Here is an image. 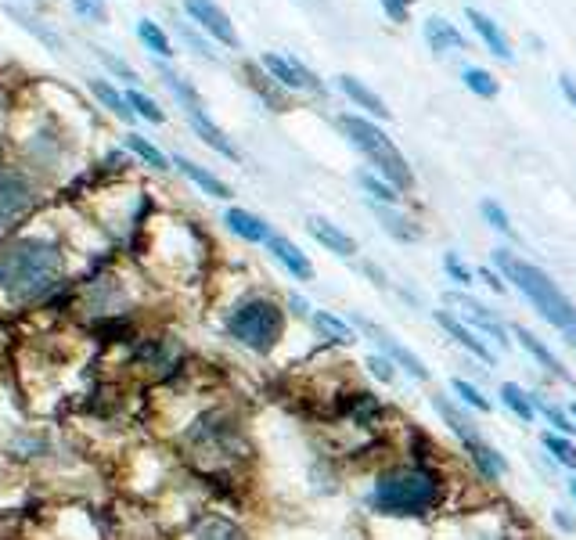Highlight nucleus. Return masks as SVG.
<instances>
[{
	"label": "nucleus",
	"instance_id": "nucleus-10",
	"mask_svg": "<svg viewBox=\"0 0 576 540\" xmlns=\"http://www.w3.org/2000/svg\"><path fill=\"white\" fill-rule=\"evenodd\" d=\"M350 324H353V328H357V332L364 335L368 342H375V350L382 353V357L393 360L396 371H404L407 378H414V382H425V386L432 382V371L425 368V360L418 357V353H414L411 346H404V342L396 339L393 332H386L382 324H375L371 317H364V314H353Z\"/></svg>",
	"mask_w": 576,
	"mask_h": 540
},
{
	"label": "nucleus",
	"instance_id": "nucleus-36",
	"mask_svg": "<svg viewBox=\"0 0 576 540\" xmlns=\"http://www.w3.org/2000/svg\"><path fill=\"white\" fill-rule=\"evenodd\" d=\"M126 148H130V152H134L141 162H148L152 170H159V173H162V170H170V159H166V155H162L159 148H155V144L144 141L141 134H126Z\"/></svg>",
	"mask_w": 576,
	"mask_h": 540
},
{
	"label": "nucleus",
	"instance_id": "nucleus-15",
	"mask_svg": "<svg viewBox=\"0 0 576 540\" xmlns=\"http://www.w3.org/2000/svg\"><path fill=\"white\" fill-rule=\"evenodd\" d=\"M184 11L191 15V22H198L202 33H209L224 47H238V33H234L231 18L216 0H184Z\"/></svg>",
	"mask_w": 576,
	"mask_h": 540
},
{
	"label": "nucleus",
	"instance_id": "nucleus-51",
	"mask_svg": "<svg viewBox=\"0 0 576 540\" xmlns=\"http://www.w3.org/2000/svg\"><path fill=\"white\" fill-rule=\"evenodd\" d=\"M569 414H573V422H576V404H569Z\"/></svg>",
	"mask_w": 576,
	"mask_h": 540
},
{
	"label": "nucleus",
	"instance_id": "nucleus-16",
	"mask_svg": "<svg viewBox=\"0 0 576 540\" xmlns=\"http://www.w3.org/2000/svg\"><path fill=\"white\" fill-rule=\"evenodd\" d=\"M184 116H188V123H191V130H195L202 141L213 148V152H220L224 159H231V162H238L242 155H238V148L231 144V137L220 130V126L213 123V119L206 116V105H202V98L198 101H184Z\"/></svg>",
	"mask_w": 576,
	"mask_h": 540
},
{
	"label": "nucleus",
	"instance_id": "nucleus-3",
	"mask_svg": "<svg viewBox=\"0 0 576 540\" xmlns=\"http://www.w3.org/2000/svg\"><path fill=\"white\" fill-rule=\"evenodd\" d=\"M494 270L501 274L508 285L519 292L530 310L540 317L544 324H551L562 339H573L576 335V303L555 285L548 270H540L537 263L522 260L519 252H508V249H494Z\"/></svg>",
	"mask_w": 576,
	"mask_h": 540
},
{
	"label": "nucleus",
	"instance_id": "nucleus-41",
	"mask_svg": "<svg viewBox=\"0 0 576 540\" xmlns=\"http://www.w3.org/2000/svg\"><path fill=\"white\" fill-rule=\"evenodd\" d=\"M364 368H368L371 378H378L382 386H393L396 378H400V371H396V364L389 357H382V353H368L364 357Z\"/></svg>",
	"mask_w": 576,
	"mask_h": 540
},
{
	"label": "nucleus",
	"instance_id": "nucleus-8",
	"mask_svg": "<svg viewBox=\"0 0 576 540\" xmlns=\"http://www.w3.org/2000/svg\"><path fill=\"white\" fill-rule=\"evenodd\" d=\"M447 533L454 540H530L526 522L512 508H465L458 519H447Z\"/></svg>",
	"mask_w": 576,
	"mask_h": 540
},
{
	"label": "nucleus",
	"instance_id": "nucleus-18",
	"mask_svg": "<svg viewBox=\"0 0 576 540\" xmlns=\"http://www.w3.org/2000/svg\"><path fill=\"white\" fill-rule=\"evenodd\" d=\"M267 252H270V256H274V260H278L281 267H285L296 281H314V263L306 260V252L299 249L296 242H288L285 234H270V238H267Z\"/></svg>",
	"mask_w": 576,
	"mask_h": 540
},
{
	"label": "nucleus",
	"instance_id": "nucleus-21",
	"mask_svg": "<svg viewBox=\"0 0 576 540\" xmlns=\"http://www.w3.org/2000/svg\"><path fill=\"white\" fill-rule=\"evenodd\" d=\"M530 400H533V411H537L540 422L548 425L551 432H562V436H569V440H573V436H576V422H573V414H569L566 404L551 400V396L540 393V389H530Z\"/></svg>",
	"mask_w": 576,
	"mask_h": 540
},
{
	"label": "nucleus",
	"instance_id": "nucleus-22",
	"mask_svg": "<svg viewBox=\"0 0 576 540\" xmlns=\"http://www.w3.org/2000/svg\"><path fill=\"white\" fill-rule=\"evenodd\" d=\"M224 224H227V231L238 234V238H242V242H249V245H267V238L274 234L267 220H260L256 213H249V209H238V206L227 209Z\"/></svg>",
	"mask_w": 576,
	"mask_h": 540
},
{
	"label": "nucleus",
	"instance_id": "nucleus-25",
	"mask_svg": "<svg viewBox=\"0 0 576 540\" xmlns=\"http://www.w3.org/2000/svg\"><path fill=\"white\" fill-rule=\"evenodd\" d=\"M339 90H342V94H346V98H350L357 108H364L368 116H375V119H389L386 101L378 98V94H375V90H371V87H364V83H360L357 76H339Z\"/></svg>",
	"mask_w": 576,
	"mask_h": 540
},
{
	"label": "nucleus",
	"instance_id": "nucleus-50",
	"mask_svg": "<svg viewBox=\"0 0 576 540\" xmlns=\"http://www.w3.org/2000/svg\"><path fill=\"white\" fill-rule=\"evenodd\" d=\"M569 497L576 501V476H569Z\"/></svg>",
	"mask_w": 576,
	"mask_h": 540
},
{
	"label": "nucleus",
	"instance_id": "nucleus-19",
	"mask_svg": "<svg viewBox=\"0 0 576 540\" xmlns=\"http://www.w3.org/2000/svg\"><path fill=\"white\" fill-rule=\"evenodd\" d=\"M306 231L314 234L328 252L342 256V260H353V256H357V238L346 234L342 227H335L332 220H324V216H310V220H306Z\"/></svg>",
	"mask_w": 576,
	"mask_h": 540
},
{
	"label": "nucleus",
	"instance_id": "nucleus-17",
	"mask_svg": "<svg viewBox=\"0 0 576 540\" xmlns=\"http://www.w3.org/2000/svg\"><path fill=\"white\" fill-rule=\"evenodd\" d=\"M371 213H375L378 227L393 238V242H422L425 238V227L414 220V216L400 213V206H378V202H371Z\"/></svg>",
	"mask_w": 576,
	"mask_h": 540
},
{
	"label": "nucleus",
	"instance_id": "nucleus-40",
	"mask_svg": "<svg viewBox=\"0 0 576 540\" xmlns=\"http://www.w3.org/2000/svg\"><path fill=\"white\" fill-rule=\"evenodd\" d=\"M443 270H447V278L454 281V285H458V288L476 285V270L468 267V263L461 260L458 252H443Z\"/></svg>",
	"mask_w": 576,
	"mask_h": 540
},
{
	"label": "nucleus",
	"instance_id": "nucleus-23",
	"mask_svg": "<svg viewBox=\"0 0 576 540\" xmlns=\"http://www.w3.org/2000/svg\"><path fill=\"white\" fill-rule=\"evenodd\" d=\"M310 324H314L317 335H321L324 342H332V346H353V342H357V328H353L346 317H335L332 310H314Z\"/></svg>",
	"mask_w": 576,
	"mask_h": 540
},
{
	"label": "nucleus",
	"instance_id": "nucleus-44",
	"mask_svg": "<svg viewBox=\"0 0 576 540\" xmlns=\"http://www.w3.org/2000/svg\"><path fill=\"white\" fill-rule=\"evenodd\" d=\"M476 278L483 281V285L490 288L494 296H508V285H504V278H501V274H497L494 267H479V270H476Z\"/></svg>",
	"mask_w": 576,
	"mask_h": 540
},
{
	"label": "nucleus",
	"instance_id": "nucleus-31",
	"mask_svg": "<svg viewBox=\"0 0 576 540\" xmlns=\"http://www.w3.org/2000/svg\"><path fill=\"white\" fill-rule=\"evenodd\" d=\"M357 184L371 195V202H378V206H400V198H404V191H396L393 184H389L386 177H378V173H357Z\"/></svg>",
	"mask_w": 576,
	"mask_h": 540
},
{
	"label": "nucleus",
	"instance_id": "nucleus-11",
	"mask_svg": "<svg viewBox=\"0 0 576 540\" xmlns=\"http://www.w3.org/2000/svg\"><path fill=\"white\" fill-rule=\"evenodd\" d=\"M36 180L26 170H0V227H15L36 209Z\"/></svg>",
	"mask_w": 576,
	"mask_h": 540
},
{
	"label": "nucleus",
	"instance_id": "nucleus-20",
	"mask_svg": "<svg viewBox=\"0 0 576 540\" xmlns=\"http://www.w3.org/2000/svg\"><path fill=\"white\" fill-rule=\"evenodd\" d=\"M465 18H468V22H472L476 36H479V40H483L486 47H490V54H494V58H501V62H512L515 51H512V44H508V36H504V29L497 26L494 18L483 15V11H479V8H465Z\"/></svg>",
	"mask_w": 576,
	"mask_h": 540
},
{
	"label": "nucleus",
	"instance_id": "nucleus-28",
	"mask_svg": "<svg viewBox=\"0 0 576 540\" xmlns=\"http://www.w3.org/2000/svg\"><path fill=\"white\" fill-rule=\"evenodd\" d=\"M177 170L184 173V177L195 184V188H202L209 198H231V188H227L224 180L216 177V173H209V170H202L198 162H191V159H184V155H177Z\"/></svg>",
	"mask_w": 576,
	"mask_h": 540
},
{
	"label": "nucleus",
	"instance_id": "nucleus-26",
	"mask_svg": "<svg viewBox=\"0 0 576 540\" xmlns=\"http://www.w3.org/2000/svg\"><path fill=\"white\" fill-rule=\"evenodd\" d=\"M497 400H501V407L512 418H519V422L533 425L537 422V411H533V400H530V389H522L519 382H501L497 386Z\"/></svg>",
	"mask_w": 576,
	"mask_h": 540
},
{
	"label": "nucleus",
	"instance_id": "nucleus-1",
	"mask_svg": "<svg viewBox=\"0 0 576 540\" xmlns=\"http://www.w3.org/2000/svg\"><path fill=\"white\" fill-rule=\"evenodd\" d=\"M364 508L378 519L432 522L450 508V468L429 436L411 429L404 458H393L371 476Z\"/></svg>",
	"mask_w": 576,
	"mask_h": 540
},
{
	"label": "nucleus",
	"instance_id": "nucleus-49",
	"mask_svg": "<svg viewBox=\"0 0 576 540\" xmlns=\"http://www.w3.org/2000/svg\"><path fill=\"white\" fill-rule=\"evenodd\" d=\"M558 87H562V94H566L569 105L576 108V80H573V76H562V80H558Z\"/></svg>",
	"mask_w": 576,
	"mask_h": 540
},
{
	"label": "nucleus",
	"instance_id": "nucleus-48",
	"mask_svg": "<svg viewBox=\"0 0 576 540\" xmlns=\"http://www.w3.org/2000/svg\"><path fill=\"white\" fill-rule=\"evenodd\" d=\"M360 270H364V274H368V278L375 281V288H389V278L375 267V263H364V267H360Z\"/></svg>",
	"mask_w": 576,
	"mask_h": 540
},
{
	"label": "nucleus",
	"instance_id": "nucleus-42",
	"mask_svg": "<svg viewBox=\"0 0 576 540\" xmlns=\"http://www.w3.org/2000/svg\"><path fill=\"white\" fill-rule=\"evenodd\" d=\"M94 51H98V58H101V62H105L108 69L116 72V76H119V80H123V83H137V72L130 69V65H126L123 58H116V54H108L105 47H94Z\"/></svg>",
	"mask_w": 576,
	"mask_h": 540
},
{
	"label": "nucleus",
	"instance_id": "nucleus-13",
	"mask_svg": "<svg viewBox=\"0 0 576 540\" xmlns=\"http://www.w3.org/2000/svg\"><path fill=\"white\" fill-rule=\"evenodd\" d=\"M512 339H515V346H519V350L526 353V357H530L540 371H544V375L555 378V382H566L569 389H576L573 371H569L566 364L558 360V353L551 350L548 342L540 339V335H533L530 328H526V324H512Z\"/></svg>",
	"mask_w": 576,
	"mask_h": 540
},
{
	"label": "nucleus",
	"instance_id": "nucleus-34",
	"mask_svg": "<svg viewBox=\"0 0 576 540\" xmlns=\"http://www.w3.org/2000/svg\"><path fill=\"white\" fill-rule=\"evenodd\" d=\"M8 15L11 18H18V26L26 29V33H33L36 40H40V44L47 47V51H62V36L54 33V29H47V26H40V22H36L33 15H26V11H18V8H8Z\"/></svg>",
	"mask_w": 576,
	"mask_h": 540
},
{
	"label": "nucleus",
	"instance_id": "nucleus-45",
	"mask_svg": "<svg viewBox=\"0 0 576 540\" xmlns=\"http://www.w3.org/2000/svg\"><path fill=\"white\" fill-rule=\"evenodd\" d=\"M378 4H382V11H386V15L393 18V22H400V26H404L407 15H411V4H414V0H378Z\"/></svg>",
	"mask_w": 576,
	"mask_h": 540
},
{
	"label": "nucleus",
	"instance_id": "nucleus-39",
	"mask_svg": "<svg viewBox=\"0 0 576 540\" xmlns=\"http://www.w3.org/2000/svg\"><path fill=\"white\" fill-rule=\"evenodd\" d=\"M126 105L134 108V116L148 119V123H166V112L159 108V101H152L148 94H141V90H130V94H126Z\"/></svg>",
	"mask_w": 576,
	"mask_h": 540
},
{
	"label": "nucleus",
	"instance_id": "nucleus-47",
	"mask_svg": "<svg viewBox=\"0 0 576 540\" xmlns=\"http://www.w3.org/2000/svg\"><path fill=\"white\" fill-rule=\"evenodd\" d=\"M288 310H292V314L296 317H306V321H310V314H314V310H310V303H306L303 296H288Z\"/></svg>",
	"mask_w": 576,
	"mask_h": 540
},
{
	"label": "nucleus",
	"instance_id": "nucleus-43",
	"mask_svg": "<svg viewBox=\"0 0 576 540\" xmlns=\"http://www.w3.org/2000/svg\"><path fill=\"white\" fill-rule=\"evenodd\" d=\"M72 8H76V15L90 18V22H108L105 0H72Z\"/></svg>",
	"mask_w": 576,
	"mask_h": 540
},
{
	"label": "nucleus",
	"instance_id": "nucleus-14",
	"mask_svg": "<svg viewBox=\"0 0 576 540\" xmlns=\"http://www.w3.org/2000/svg\"><path fill=\"white\" fill-rule=\"evenodd\" d=\"M260 69L267 72L270 80L278 83V87H288V90H310V94H321L324 83L317 80L314 72L306 69L303 62H296V58H288V54H274L267 51L260 58Z\"/></svg>",
	"mask_w": 576,
	"mask_h": 540
},
{
	"label": "nucleus",
	"instance_id": "nucleus-30",
	"mask_svg": "<svg viewBox=\"0 0 576 540\" xmlns=\"http://www.w3.org/2000/svg\"><path fill=\"white\" fill-rule=\"evenodd\" d=\"M540 447H544V454H548L558 468H566V472H573V476H576V443L569 440V436L551 432V429L540 432Z\"/></svg>",
	"mask_w": 576,
	"mask_h": 540
},
{
	"label": "nucleus",
	"instance_id": "nucleus-6",
	"mask_svg": "<svg viewBox=\"0 0 576 540\" xmlns=\"http://www.w3.org/2000/svg\"><path fill=\"white\" fill-rule=\"evenodd\" d=\"M339 126H342V134H346V141H350L353 148H357V152L364 155L371 166H375L378 177H386L396 191H411L414 188L411 162H407L404 152L393 144V137H386V130H382V126H375L371 119H364V116H342Z\"/></svg>",
	"mask_w": 576,
	"mask_h": 540
},
{
	"label": "nucleus",
	"instance_id": "nucleus-9",
	"mask_svg": "<svg viewBox=\"0 0 576 540\" xmlns=\"http://www.w3.org/2000/svg\"><path fill=\"white\" fill-rule=\"evenodd\" d=\"M443 310H450L454 317H461V321H465L476 335H483V339L490 342L497 353H508L515 346L512 328L497 317L494 306L479 303L476 296H468L465 288H454V292L447 288V292H443Z\"/></svg>",
	"mask_w": 576,
	"mask_h": 540
},
{
	"label": "nucleus",
	"instance_id": "nucleus-4",
	"mask_svg": "<svg viewBox=\"0 0 576 540\" xmlns=\"http://www.w3.org/2000/svg\"><path fill=\"white\" fill-rule=\"evenodd\" d=\"M429 407L436 411V418L443 422V429L458 440V450L461 458L468 461V468H472V476L479 479L483 486H497L504 476H508V458H504L501 450L494 447V443L486 440L483 429H479L476 414L465 411V407L454 400V396L447 393H432L429 396Z\"/></svg>",
	"mask_w": 576,
	"mask_h": 540
},
{
	"label": "nucleus",
	"instance_id": "nucleus-52",
	"mask_svg": "<svg viewBox=\"0 0 576 540\" xmlns=\"http://www.w3.org/2000/svg\"><path fill=\"white\" fill-rule=\"evenodd\" d=\"M569 346H573V350H576V335H573V339H569Z\"/></svg>",
	"mask_w": 576,
	"mask_h": 540
},
{
	"label": "nucleus",
	"instance_id": "nucleus-32",
	"mask_svg": "<svg viewBox=\"0 0 576 540\" xmlns=\"http://www.w3.org/2000/svg\"><path fill=\"white\" fill-rule=\"evenodd\" d=\"M90 90H94V98H98L101 105H105L108 112H112V116H119V119H123V123H130V119H134V108L126 105V98H123V94H119L116 87H112V83H105V80H90Z\"/></svg>",
	"mask_w": 576,
	"mask_h": 540
},
{
	"label": "nucleus",
	"instance_id": "nucleus-33",
	"mask_svg": "<svg viewBox=\"0 0 576 540\" xmlns=\"http://www.w3.org/2000/svg\"><path fill=\"white\" fill-rule=\"evenodd\" d=\"M137 40H141V44L148 47L152 54H159V58H173L170 36L162 33V29L155 26L152 18H141V22H137Z\"/></svg>",
	"mask_w": 576,
	"mask_h": 540
},
{
	"label": "nucleus",
	"instance_id": "nucleus-12",
	"mask_svg": "<svg viewBox=\"0 0 576 540\" xmlns=\"http://www.w3.org/2000/svg\"><path fill=\"white\" fill-rule=\"evenodd\" d=\"M432 321H436V328H440L443 335H447L454 346H461V350L468 353V357L476 360V364H483V368H497V360H501V353L490 346V342L483 339V335H476L472 328H468L461 317H454L450 310H432Z\"/></svg>",
	"mask_w": 576,
	"mask_h": 540
},
{
	"label": "nucleus",
	"instance_id": "nucleus-38",
	"mask_svg": "<svg viewBox=\"0 0 576 540\" xmlns=\"http://www.w3.org/2000/svg\"><path fill=\"white\" fill-rule=\"evenodd\" d=\"M245 76H249V83L256 90H260V98L267 101V105H274L281 112V108H288V101L281 98V90H278V83L274 80H267V76H260V69H256V65H249V69H245Z\"/></svg>",
	"mask_w": 576,
	"mask_h": 540
},
{
	"label": "nucleus",
	"instance_id": "nucleus-24",
	"mask_svg": "<svg viewBox=\"0 0 576 540\" xmlns=\"http://www.w3.org/2000/svg\"><path fill=\"white\" fill-rule=\"evenodd\" d=\"M425 40H429V47L436 54H461L465 51V36H461L458 29L450 26L447 18H440V15L425 18Z\"/></svg>",
	"mask_w": 576,
	"mask_h": 540
},
{
	"label": "nucleus",
	"instance_id": "nucleus-5",
	"mask_svg": "<svg viewBox=\"0 0 576 540\" xmlns=\"http://www.w3.org/2000/svg\"><path fill=\"white\" fill-rule=\"evenodd\" d=\"M227 335H231L242 350L256 353V357H270L278 350L281 339H285V328H288V310L285 303H278L274 296H245L227 310V321H224Z\"/></svg>",
	"mask_w": 576,
	"mask_h": 540
},
{
	"label": "nucleus",
	"instance_id": "nucleus-37",
	"mask_svg": "<svg viewBox=\"0 0 576 540\" xmlns=\"http://www.w3.org/2000/svg\"><path fill=\"white\" fill-rule=\"evenodd\" d=\"M479 213H483V220L490 227H494L497 234H504V238H519V234H515V227H512V216L504 213V206H497L494 198H483V202H479Z\"/></svg>",
	"mask_w": 576,
	"mask_h": 540
},
{
	"label": "nucleus",
	"instance_id": "nucleus-7",
	"mask_svg": "<svg viewBox=\"0 0 576 540\" xmlns=\"http://www.w3.org/2000/svg\"><path fill=\"white\" fill-rule=\"evenodd\" d=\"M184 443H188L191 454L206 461L209 468L238 465V458L249 454V440H245L242 422L227 411H213L198 425H191Z\"/></svg>",
	"mask_w": 576,
	"mask_h": 540
},
{
	"label": "nucleus",
	"instance_id": "nucleus-2",
	"mask_svg": "<svg viewBox=\"0 0 576 540\" xmlns=\"http://www.w3.org/2000/svg\"><path fill=\"white\" fill-rule=\"evenodd\" d=\"M65 256L51 238H15L0 249V288L15 306H33L62 285Z\"/></svg>",
	"mask_w": 576,
	"mask_h": 540
},
{
	"label": "nucleus",
	"instance_id": "nucleus-29",
	"mask_svg": "<svg viewBox=\"0 0 576 540\" xmlns=\"http://www.w3.org/2000/svg\"><path fill=\"white\" fill-rule=\"evenodd\" d=\"M450 393H454V400H458L465 411H472V414H490L494 411V400L483 393V389L472 382V378H450Z\"/></svg>",
	"mask_w": 576,
	"mask_h": 540
},
{
	"label": "nucleus",
	"instance_id": "nucleus-35",
	"mask_svg": "<svg viewBox=\"0 0 576 540\" xmlns=\"http://www.w3.org/2000/svg\"><path fill=\"white\" fill-rule=\"evenodd\" d=\"M461 80H465V87L472 90V94H479V98H497V94H501V83L486 69H479V65H468V69L461 72Z\"/></svg>",
	"mask_w": 576,
	"mask_h": 540
},
{
	"label": "nucleus",
	"instance_id": "nucleus-27",
	"mask_svg": "<svg viewBox=\"0 0 576 540\" xmlns=\"http://www.w3.org/2000/svg\"><path fill=\"white\" fill-rule=\"evenodd\" d=\"M191 540H249V533L234 519H224V515H202L191 530Z\"/></svg>",
	"mask_w": 576,
	"mask_h": 540
},
{
	"label": "nucleus",
	"instance_id": "nucleus-46",
	"mask_svg": "<svg viewBox=\"0 0 576 540\" xmlns=\"http://www.w3.org/2000/svg\"><path fill=\"white\" fill-rule=\"evenodd\" d=\"M551 522L558 533H576V515L569 508H551Z\"/></svg>",
	"mask_w": 576,
	"mask_h": 540
}]
</instances>
